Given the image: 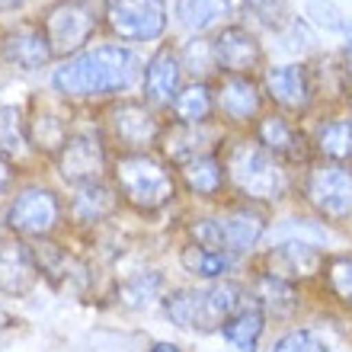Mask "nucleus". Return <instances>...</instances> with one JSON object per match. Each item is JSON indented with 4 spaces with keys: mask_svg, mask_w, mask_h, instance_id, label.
<instances>
[{
    "mask_svg": "<svg viewBox=\"0 0 352 352\" xmlns=\"http://www.w3.org/2000/svg\"><path fill=\"white\" fill-rule=\"evenodd\" d=\"M144 65L129 45L106 42L77 52L55 67L52 87L65 100H106V96H122L135 84H141Z\"/></svg>",
    "mask_w": 352,
    "mask_h": 352,
    "instance_id": "nucleus-1",
    "label": "nucleus"
},
{
    "mask_svg": "<svg viewBox=\"0 0 352 352\" xmlns=\"http://www.w3.org/2000/svg\"><path fill=\"white\" fill-rule=\"evenodd\" d=\"M112 176L119 195L138 212H157L176 199L173 173L151 154H119L112 160Z\"/></svg>",
    "mask_w": 352,
    "mask_h": 352,
    "instance_id": "nucleus-2",
    "label": "nucleus"
},
{
    "mask_svg": "<svg viewBox=\"0 0 352 352\" xmlns=\"http://www.w3.org/2000/svg\"><path fill=\"white\" fill-rule=\"evenodd\" d=\"M224 167L237 192H243L253 202H272L285 192V170L263 144H250V141L234 144Z\"/></svg>",
    "mask_w": 352,
    "mask_h": 352,
    "instance_id": "nucleus-3",
    "label": "nucleus"
},
{
    "mask_svg": "<svg viewBox=\"0 0 352 352\" xmlns=\"http://www.w3.org/2000/svg\"><path fill=\"white\" fill-rule=\"evenodd\" d=\"M102 7L96 10L93 0H58L45 10L42 16V29H45L48 42L55 48V58L67 61L77 52H84L93 32L100 29Z\"/></svg>",
    "mask_w": 352,
    "mask_h": 352,
    "instance_id": "nucleus-4",
    "label": "nucleus"
},
{
    "mask_svg": "<svg viewBox=\"0 0 352 352\" xmlns=\"http://www.w3.org/2000/svg\"><path fill=\"white\" fill-rule=\"evenodd\" d=\"M106 131H109L112 144L119 154H148L160 138H164V125H160L154 106L144 100H119L106 112Z\"/></svg>",
    "mask_w": 352,
    "mask_h": 352,
    "instance_id": "nucleus-5",
    "label": "nucleus"
},
{
    "mask_svg": "<svg viewBox=\"0 0 352 352\" xmlns=\"http://www.w3.org/2000/svg\"><path fill=\"white\" fill-rule=\"evenodd\" d=\"M102 19L122 42H154L167 29V0H102Z\"/></svg>",
    "mask_w": 352,
    "mask_h": 352,
    "instance_id": "nucleus-6",
    "label": "nucleus"
},
{
    "mask_svg": "<svg viewBox=\"0 0 352 352\" xmlns=\"http://www.w3.org/2000/svg\"><path fill=\"white\" fill-rule=\"evenodd\" d=\"M305 199L324 218H349L352 214V167L346 164H314L305 176Z\"/></svg>",
    "mask_w": 352,
    "mask_h": 352,
    "instance_id": "nucleus-7",
    "label": "nucleus"
},
{
    "mask_svg": "<svg viewBox=\"0 0 352 352\" xmlns=\"http://www.w3.org/2000/svg\"><path fill=\"white\" fill-rule=\"evenodd\" d=\"M61 218V202L45 186H26L13 195L7 208V224L13 234L23 237H48Z\"/></svg>",
    "mask_w": 352,
    "mask_h": 352,
    "instance_id": "nucleus-8",
    "label": "nucleus"
},
{
    "mask_svg": "<svg viewBox=\"0 0 352 352\" xmlns=\"http://www.w3.org/2000/svg\"><path fill=\"white\" fill-rule=\"evenodd\" d=\"M55 160H58V173L65 176L71 186L102 183V173H106V164H109L102 135L96 129L71 131L65 151Z\"/></svg>",
    "mask_w": 352,
    "mask_h": 352,
    "instance_id": "nucleus-9",
    "label": "nucleus"
},
{
    "mask_svg": "<svg viewBox=\"0 0 352 352\" xmlns=\"http://www.w3.org/2000/svg\"><path fill=\"white\" fill-rule=\"evenodd\" d=\"M212 61L218 71L237 77H250V71L263 65V45L256 42L250 29L243 26H224L212 38Z\"/></svg>",
    "mask_w": 352,
    "mask_h": 352,
    "instance_id": "nucleus-10",
    "label": "nucleus"
},
{
    "mask_svg": "<svg viewBox=\"0 0 352 352\" xmlns=\"http://www.w3.org/2000/svg\"><path fill=\"white\" fill-rule=\"evenodd\" d=\"M0 55L19 71H38L55 61V48L48 42L42 23H19L7 36H0Z\"/></svg>",
    "mask_w": 352,
    "mask_h": 352,
    "instance_id": "nucleus-11",
    "label": "nucleus"
},
{
    "mask_svg": "<svg viewBox=\"0 0 352 352\" xmlns=\"http://www.w3.org/2000/svg\"><path fill=\"white\" fill-rule=\"evenodd\" d=\"M263 87H266L269 100L288 112H305L311 106V96H314V80H311V71L305 65L266 67Z\"/></svg>",
    "mask_w": 352,
    "mask_h": 352,
    "instance_id": "nucleus-12",
    "label": "nucleus"
},
{
    "mask_svg": "<svg viewBox=\"0 0 352 352\" xmlns=\"http://www.w3.org/2000/svg\"><path fill=\"white\" fill-rule=\"evenodd\" d=\"M243 305L247 298L237 282H214L208 288H195V330H218Z\"/></svg>",
    "mask_w": 352,
    "mask_h": 352,
    "instance_id": "nucleus-13",
    "label": "nucleus"
},
{
    "mask_svg": "<svg viewBox=\"0 0 352 352\" xmlns=\"http://www.w3.org/2000/svg\"><path fill=\"white\" fill-rule=\"evenodd\" d=\"M179 74H183V61L170 45L157 48L151 61L144 65V77H141V93L148 106H170L176 100L179 87Z\"/></svg>",
    "mask_w": 352,
    "mask_h": 352,
    "instance_id": "nucleus-14",
    "label": "nucleus"
},
{
    "mask_svg": "<svg viewBox=\"0 0 352 352\" xmlns=\"http://www.w3.org/2000/svg\"><path fill=\"white\" fill-rule=\"evenodd\" d=\"M38 282V263L23 241H0V292L10 298L29 295Z\"/></svg>",
    "mask_w": 352,
    "mask_h": 352,
    "instance_id": "nucleus-15",
    "label": "nucleus"
},
{
    "mask_svg": "<svg viewBox=\"0 0 352 352\" xmlns=\"http://www.w3.org/2000/svg\"><path fill=\"white\" fill-rule=\"evenodd\" d=\"M263 93L253 77L224 74L214 87V112H221L231 122H253L260 116Z\"/></svg>",
    "mask_w": 352,
    "mask_h": 352,
    "instance_id": "nucleus-16",
    "label": "nucleus"
},
{
    "mask_svg": "<svg viewBox=\"0 0 352 352\" xmlns=\"http://www.w3.org/2000/svg\"><path fill=\"white\" fill-rule=\"evenodd\" d=\"M320 266H324V253L314 243L282 241L278 247L269 250V276H278V278H285V282L314 276Z\"/></svg>",
    "mask_w": 352,
    "mask_h": 352,
    "instance_id": "nucleus-17",
    "label": "nucleus"
},
{
    "mask_svg": "<svg viewBox=\"0 0 352 352\" xmlns=\"http://www.w3.org/2000/svg\"><path fill=\"white\" fill-rule=\"evenodd\" d=\"M67 138H71V125H67L65 112L48 109V106H36V112L26 116V141L38 154L58 157L65 151Z\"/></svg>",
    "mask_w": 352,
    "mask_h": 352,
    "instance_id": "nucleus-18",
    "label": "nucleus"
},
{
    "mask_svg": "<svg viewBox=\"0 0 352 352\" xmlns=\"http://www.w3.org/2000/svg\"><path fill=\"white\" fill-rule=\"evenodd\" d=\"M221 221V237H224V253H247L253 250L260 237L266 234V214L260 208H250V205H243V208H234L228 212Z\"/></svg>",
    "mask_w": 352,
    "mask_h": 352,
    "instance_id": "nucleus-19",
    "label": "nucleus"
},
{
    "mask_svg": "<svg viewBox=\"0 0 352 352\" xmlns=\"http://www.w3.org/2000/svg\"><path fill=\"white\" fill-rule=\"evenodd\" d=\"M256 144H263L272 157L305 160V135L285 116H276V112H269L256 122Z\"/></svg>",
    "mask_w": 352,
    "mask_h": 352,
    "instance_id": "nucleus-20",
    "label": "nucleus"
},
{
    "mask_svg": "<svg viewBox=\"0 0 352 352\" xmlns=\"http://www.w3.org/2000/svg\"><path fill=\"white\" fill-rule=\"evenodd\" d=\"M179 179H183V186L189 192L212 199V195H218L224 189V183H228V167H224V160L214 157V154H199V157L179 164Z\"/></svg>",
    "mask_w": 352,
    "mask_h": 352,
    "instance_id": "nucleus-21",
    "label": "nucleus"
},
{
    "mask_svg": "<svg viewBox=\"0 0 352 352\" xmlns=\"http://www.w3.org/2000/svg\"><path fill=\"white\" fill-rule=\"evenodd\" d=\"M119 205L116 189L106 183H90V186H77V195L71 199V218L77 224H100L106 221Z\"/></svg>",
    "mask_w": 352,
    "mask_h": 352,
    "instance_id": "nucleus-22",
    "label": "nucleus"
},
{
    "mask_svg": "<svg viewBox=\"0 0 352 352\" xmlns=\"http://www.w3.org/2000/svg\"><path fill=\"white\" fill-rule=\"evenodd\" d=\"M170 109H173L179 125H205L214 116V90L205 80H195V84L183 87L176 93Z\"/></svg>",
    "mask_w": 352,
    "mask_h": 352,
    "instance_id": "nucleus-23",
    "label": "nucleus"
},
{
    "mask_svg": "<svg viewBox=\"0 0 352 352\" xmlns=\"http://www.w3.org/2000/svg\"><path fill=\"white\" fill-rule=\"evenodd\" d=\"M263 327H266V311H263L260 301H256V305H243L241 311L221 327V333L228 343L237 346L241 352H256Z\"/></svg>",
    "mask_w": 352,
    "mask_h": 352,
    "instance_id": "nucleus-24",
    "label": "nucleus"
},
{
    "mask_svg": "<svg viewBox=\"0 0 352 352\" xmlns=\"http://www.w3.org/2000/svg\"><path fill=\"white\" fill-rule=\"evenodd\" d=\"M176 23L189 32H205V29L218 26L228 13H231V3L228 0H176Z\"/></svg>",
    "mask_w": 352,
    "mask_h": 352,
    "instance_id": "nucleus-25",
    "label": "nucleus"
},
{
    "mask_svg": "<svg viewBox=\"0 0 352 352\" xmlns=\"http://www.w3.org/2000/svg\"><path fill=\"white\" fill-rule=\"evenodd\" d=\"M314 148L333 164L352 157V119H330L320 122L314 131Z\"/></svg>",
    "mask_w": 352,
    "mask_h": 352,
    "instance_id": "nucleus-26",
    "label": "nucleus"
},
{
    "mask_svg": "<svg viewBox=\"0 0 352 352\" xmlns=\"http://www.w3.org/2000/svg\"><path fill=\"white\" fill-rule=\"evenodd\" d=\"M256 298H260L263 311H272L276 317L295 314V307H298V288H295V282H285V278L269 276V272L256 278Z\"/></svg>",
    "mask_w": 352,
    "mask_h": 352,
    "instance_id": "nucleus-27",
    "label": "nucleus"
},
{
    "mask_svg": "<svg viewBox=\"0 0 352 352\" xmlns=\"http://www.w3.org/2000/svg\"><path fill=\"white\" fill-rule=\"evenodd\" d=\"M179 263H183L186 272H192L199 278H221L231 272L234 256L231 253H218V250H205L199 243H189L179 253Z\"/></svg>",
    "mask_w": 352,
    "mask_h": 352,
    "instance_id": "nucleus-28",
    "label": "nucleus"
},
{
    "mask_svg": "<svg viewBox=\"0 0 352 352\" xmlns=\"http://www.w3.org/2000/svg\"><path fill=\"white\" fill-rule=\"evenodd\" d=\"M160 288H164V276L160 272H135L131 278L122 282L119 295L129 307H148L154 298H160Z\"/></svg>",
    "mask_w": 352,
    "mask_h": 352,
    "instance_id": "nucleus-29",
    "label": "nucleus"
},
{
    "mask_svg": "<svg viewBox=\"0 0 352 352\" xmlns=\"http://www.w3.org/2000/svg\"><path fill=\"white\" fill-rule=\"evenodd\" d=\"M305 16L324 32H343L352 36V23L346 19V13L336 7L333 0H307L305 3Z\"/></svg>",
    "mask_w": 352,
    "mask_h": 352,
    "instance_id": "nucleus-30",
    "label": "nucleus"
},
{
    "mask_svg": "<svg viewBox=\"0 0 352 352\" xmlns=\"http://www.w3.org/2000/svg\"><path fill=\"white\" fill-rule=\"evenodd\" d=\"M26 141V119L16 106H0V154H16Z\"/></svg>",
    "mask_w": 352,
    "mask_h": 352,
    "instance_id": "nucleus-31",
    "label": "nucleus"
},
{
    "mask_svg": "<svg viewBox=\"0 0 352 352\" xmlns=\"http://www.w3.org/2000/svg\"><path fill=\"white\" fill-rule=\"evenodd\" d=\"M164 314L170 317V324L183 327V330L195 327V288H179L164 298Z\"/></svg>",
    "mask_w": 352,
    "mask_h": 352,
    "instance_id": "nucleus-32",
    "label": "nucleus"
},
{
    "mask_svg": "<svg viewBox=\"0 0 352 352\" xmlns=\"http://www.w3.org/2000/svg\"><path fill=\"white\" fill-rule=\"evenodd\" d=\"M327 282L340 301L352 305V256H336L327 263Z\"/></svg>",
    "mask_w": 352,
    "mask_h": 352,
    "instance_id": "nucleus-33",
    "label": "nucleus"
},
{
    "mask_svg": "<svg viewBox=\"0 0 352 352\" xmlns=\"http://www.w3.org/2000/svg\"><path fill=\"white\" fill-rule=\"evenodd\" d=\"M192 241L205 250H218L224 253V237H221V221L218 218H202L192 224Z\"/></svg>",
    "mask_w": 352,
    "mask_h": 352,
    "instance_id": "nucleus-34",
    "label": "nucleus"
},
{
    "mask_svg": "<svg viewBox=\"0 0 352 352\" xmlns=\"http://www.w3.org/2000/svg\"><path fill=\"white\" fill-rule=\"evenodd\" d=\"M247 10L253 16H260L266 26L282 29L288 23L285 19V0H247Z\"/></svg>",
    "mask_w": 352,
    "mask_h": 352,
    "instance_id": "nucleus-35",
    "label": "nucleus"
},
{
    "mask_svg": "<svg viewBox=\"0 0 352 352\" xmlns=\"http://www.w3.org/2000/svg\"><path fill=\"white\" fill-rule=\"evenodd\" d=\"M272 352H320V340L311 330H292L278 340Z\"/></svg>",
    "mask_w": 352,
    "mask_h": 352,
    "instance_id": "nucleus-36",
    "label": "nucleus"
},
{
    "mask_svg": "<svg viewBox=\"0 0 352 352\" xmlns=\"http://www.w3.org/2000/svg\"><path fill=\"white\" fill-rule=\"evenodd\" d=\"M10 183H13V164H10L7 154H0V192L10 189Z\"/></svg>",
    "mask_w": 352,
    "mask_h": 352,
    "instance_id": "nucleus-37",
    "label": "nucleus"
},
{
    "mask_svg": "<svg viewBox=\"0 0 352 352\" xmlns=\"http://www.w3.org/2000/svg\"><path fill=\"white\" fill-rule=\"evenodd\" d=\"M343 71H346V77H352V38L343 45Z\"/></svg>",
    "mask_w": 352,
    "mask_h": 352,
    "instance_id": "nucleus-38",
    "label": "nucleus"
},
{
    "mask_svg": "<svg viewBox=\"0 0 352 352\" xmlns=\"http://www.w3.org/2000/svg\"><path fill=\"white\" fill-rule=\"evenodd\" d=\"M29 0H0V13H13V10L26 7Z\"/></svg>",
    "mask_w": 352,
    "mask_h": 352,
    "instance_id": "nucleus-39",
    "label": "nucleus"
},
{
    "mask_svg": "<svg viewBox=\"0 0 352 352\" xmlns=\"http://www.w3.org/2000/svg\"><path fill=\"white\" fill-rule=\"evenodd\" d=\"M151 352H179V346H173V343H154V346H151Z\"/></svg>",
    "mask_w": 352,
    "mask_h": 352,
    "instance_id": "nucleus-40",
    "label": "nucleus"
},
{
    "mask_svg": "<svg viewBox=\"0 0 352 352\" xmlns=\"http://www.w3.org/2000/svg\"><path fill=\"white\" fill-rule=\"evenodd\" d=\"M3 327H10V314L3 311V307H0V330H3Z\"/></svg>",
    "mask_w": 352,
    "mask_h": 352,
    "instance_id": "nucleus-41",
    "label": "nucleus"
},
{
    "mask_svg": "<svg viewBox=\"0 0 352 352\" xmlns=\"http://www.w3.org/2000/svg\"><path fill=\"white\" fill-rule=\"evenodd\" d=\"M320 352H333V349H327V346H320Z\"/></svg>",
    "mask_w": 352,
    "mask_h": 352,
    "instance_id": "nucleus-42",
    "label": "nucleus"
}]
</instances>
